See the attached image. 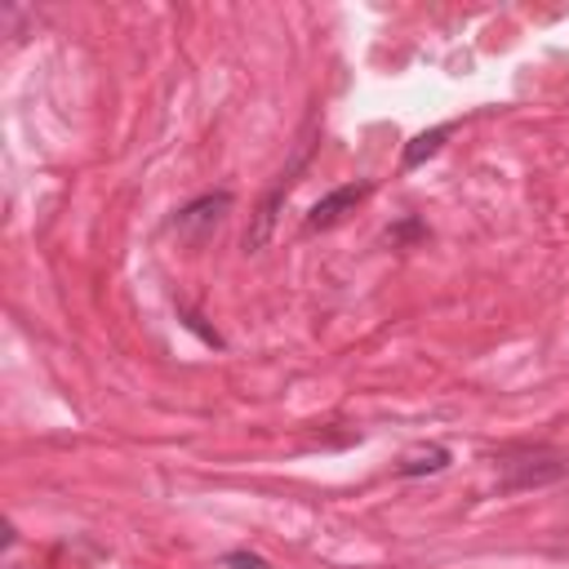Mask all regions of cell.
<instances>
[{"instance_id": "6", "label": "cell", "mask_w": 569, "mask_h": 569, "mask_svg": "<svg viewBox=\"0 0 569 569\" xmlns=\"http://www.w3.org/2000/svg\"><path fill=\"white\" fill-rule=\"evenodd\" d=\"M227 565H231V569H267L258 556H227Z\"/></svg>"}, {"instance_id": "4", "label": "cell", "mask_w": 569, "mask_h": 569, "mask_svg": "<svg viewBox=\"0 0 569 569\" xmlns=\"http://www.w3.org/2000/svg\"><path fill=\"white\" fill-rule=\"evenodd\" d=\"M453 133V124H436V129H427V133H418L409 147H405V156H400V164L405 169H418L427 156H436L440 147H445V138Z\"/></svg>"}, {"instance_id": "3", "label": "cell", "mask_w": 569, "mask_h": 569, "mask_svg": "<svg viewBox=\"0 0 569 569\" xmlns=\"http://www.w3.org/2000/svg\"><path fill=\"white\" fill-rule=\"evenodd\" d=\"M373 187L369 182H347V187H333L329 196H320L316 204H311V213H307V231H325V227H333V222H342L365 196H369Z\"/></svg>"}, {"instance_id": "5", "label": "cell", "mask_w": 569, "mask_h": 569, "mask_svg": "<svg viewBox=\"0 0 569 569\" xmlns=\"http://www.w3.org/2000/svg\"><path fill=\"white\" fill-rule=\"evenodd\" d=\"M440 467H449V449H445V445H427V449L405 453L396 471H400V476H422V471H440Z\"/></svg>"}, {"instance_id": "2", "label": "cell", "mask_w": 569, "mask_h": 569, "mask_svg": "<svg viewBox=\"0 0 569 569\" xmlns=\"http://www.w3.org/2000/svg\"><path fill=\"white\" fill-rule=\"evenodd\" d=\"M502 489H529V485H547L556 476L569 471V458L560 453H525V458H507L502 462Z\"/></svg>"}, {"instance_id": "1", "label": "cell", "mask_w": 569, "mask_h": 569, "mask_svg": "<svg viewBox=\"0 0 569 569\" xmlns=\"http://www.w3.org/2000/svg\"><path fill=\"white\" fill-rule=\"evenodd\" d=\"M227 209H231V196H227V191L200 196V200H191V204H182V209H178L173 231H178L187 244H204V240H209V231H218V222H222V213H227Z\"/></svg>"}]
</instances>
